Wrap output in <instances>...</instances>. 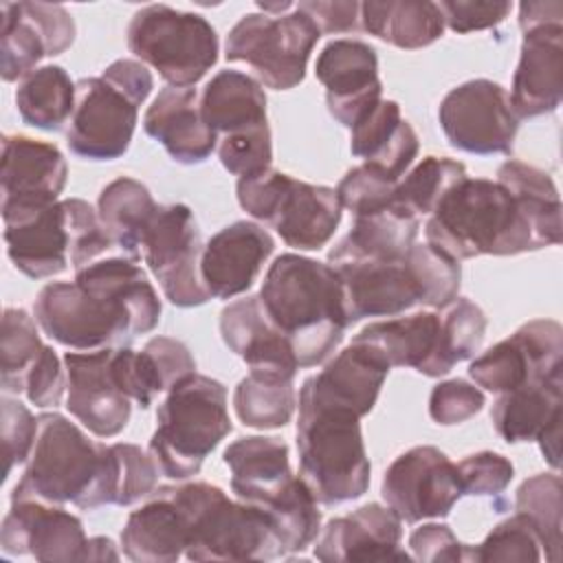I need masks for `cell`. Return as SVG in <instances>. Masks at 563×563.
Returning a JSON list of instances; mask_svg holds the SVG:
<instances>
[{
    "instance_id": "cell-56",
    "label": "cell",
    "mask_w": 563,
    "mask_h": 563,
    "mask_svg": "<svg viewBox=\"0 0 563 563\" xmlns=\"http://www.w3.org/2000/svg\"><path fill=\"white\" fill-rule=\"evenodd\" d=\"M321 33H350L361 22V4L354 0H308L297 4Z\"/></svg>"
},
{
    "instance_id": "cell-12",
    "label": "cell",
    "mask_w": 563,
    "mask_h": 563,
    "mask_svg": "<svg viewBox=\"0 0 563 563\" xmlns=\"http://www.w3.org/2000/svg\"><path fill=\"white\" fill-rule=\"evenodd\" d=\"M319 37L321 31L299 7L284 15L246 13L227 35L224 57L251 66L266 88L290 90L303 81Z\"/></svg>"
},
{
    "instance_id": "cell-42",
    "label": "cell",
    "mask_w": 563,
    "mask_h": 563,
    "mask_svg": "<svg viewBox=\"0 0 563 563\" xmlns=\"http://www.w3.org/2000/svg\"><path fill=\"white\" fill-rule=\"evenodd\" d=\"M561 477L556 473H539L528 477L515 497L517 512L534 523L548 561H559L561 556Z\"/></svg>"
},
{
    "instance_id": "cell-58",
    "label": "cell",
    "mask_w": 563,
    "mask_h": 563,
    "mask_svg": "<svg viewBox=\"0 0 563 563\" xmlns=\"http://www.w3.org/2000/svg\"><path fill=\"white\" fill-rule=\"evenodd\" d=\"M563 22V4L552 2H521L519 4V29L528 31L539 24Z\"/></svg>"
},
{
    "instance_id": "cell-21",
    "label": "cell",
    "mask_w": 563,
    "mask_h": 563,
    "mask_svg": "<svg viewBox=\"0 0 563 563\" xmlns=\"http://www.w3.org/2000/svg\"><path fill=\"white\" fill-rule=\"evenodd\" d=\"M110 352L112 347L64 354L66 409L97 438L119 435L132 413V400L112 376Z\"/></svg>"
},
{
    "instance_id": "cell-4",
    "label": "cell",
    "mask_w": 563,
    "mask_h": 563,
    "mask_svg": "<svg viewBox=\"0 0 563 563\" xmlns=\"http://www.w3.org/2000/svg\"><path fill=\"white\" fill-rule=\"evenodd\" d=\"M424 238L429 246L457 262L541 249L510 191L497 180L468 176L442 196L424 224Z\"/></svg>"
},
{
    "instance_id": "cell-32",
    "label": "cell",
    "mask_w": 563,
    "mask_h": 563,
    "mask_svg": "<svg viewBox=\"0 0 563 563\" xmlns=\"http://www.w3.org/2000/svg\"><path fill=\"white\" fill-rule=\"evenodd\" d=\"M200 114L216 136H235L268 125L266 95L260 81L240 70H220L198 97Z\"/></svg>"
},
{
    "instance_id": "cell-9",
    "label": "cell",
    "mask_w": 563,
    "mask_h": 563,
    "mask_svg": "<svg viewBox=\"0 0 563 563\" xmlns=\"http://www.w3.org/2000/svg\"><path fill=\"white\" fill-rule=\"evenodd\" d=\"M152 88V73L136 59H117L99 77L79 79L66 130L70 152L86 161L121 158L132 143L139 108Z\"/></svg>"
},
{
    "instance_id": "cell-25",
    "label": "cell",
    "mask_w": 563,
    "mask_h": 563,
    "mask_svg": "<svg viewBox=\"0 0 563 563\" xmlns=\"http://www.w3.org/2000/svg\"><path fill=\"white\" fill-rule=\"evenodd\" d=\"M519 64L512 75L510 106L517 119L550 114L563 99V22L521 31Z\"/></svg>"
},
{
    "instance_id": "cell-14",
    "label": "cell",
    "mask_w": 563,
    "mask_h": 563,
    "mask_svg": "<svg viewBox=\"0 0 563 563\" xmlns=\"http://www.w3.org/2000/svg\"><path fill=\"white\" fill-rule=\"evenodd\" d=\"M438 121L451 147L477 156L510 154L519 130L506 88L490 79L451 88L440 101Z\"/></svg>"
},
{
    "instance_id": "cell-36",
    "label": "cell",
    "mask_w": 563,
    "mask_h": 563,
    "mask_svg": "<svg viewBox=\"0 0 563 563\" xmlns=\"http://www.w3.org/2000/svg\"><path fill=\"white\" fill-rule=\"evenodd\" d=\"M361 26L396 48L416 51L442 37L444 18L438 2L427 0L363 2Z\"/></svg>"
},
{
    "instance_id": "cell-22",
    "label": "cell",
    "mask_w": 563,
    "mask_h": 563,
    "mask_svg": "<svg viewBox=\"0 0 563 563\" xmlns=\"http://www.w3.org/2000/svg\"><path fill=\"white\" fill-rule=\"evenodd\" d=\"M400 539L402 519L389 506L369 501L325 523L314 545V559L323 563L407 561L411 556L400 550Z\"/></svg>"
},
{
    "instance_id": "cell-5",
    "label": "cell",
    "mask_w": 563,
    "mask_h": 563,
    "mask_svg": "<svg viewBox=\"0 0 563 563\" xmlns=\"http://www.w3.org/2000/svg\"><path fill=\"white\" fill-rule=\"evenodd\" d=\"M299 475L323 506L358 499L369 488V457L361 416L339 402L299 389Z\"/></svg>"
},
{
    "instance_id": "cell-16",
    "label": "cell",
    "mask_w": 563,
    "mask_h": 563,
    "mask_svg": "<svg viewBox=\"0 0 563 563\" xmlns=\"http://www.w3.org/2000/svg\"><path fill=\"white\" fill-rule=\"evenodd\" d=\"M380 495L407 523L446 517L462 497L457 466L435 446H413L387 466Z\"/></svg>"
},
{
    "instance_id": "cell-45",
    "label": "cell",
    "mask_w": 563,
    "mask_h": 563,
    "mask_svg": "<svg viewBox=\"0 0 563 563\" xmlns=\"http://www.w3.org/2000/svg\"><path fill=\"white\" fill-rule=\"evenodd\" d=\"M466 561L534 563V561H541V537L534 523L526 515L515 512L512 517L497 523L479 545L475 548L468 545Z\"/></svg>"
},
{
    "instance_id": "cell-34",
    "label": "cell",
    "mask_w": 563,
    "mask_h": 563,
    "mask_svg": "<svg viewBox=\"0 0 563 563\" xmlns=\"http://www.w3.org/2000/svg\"><path fill=\"white\" fill-rule=\"evenodd\" d=\"M185 519L161 488L145 506L130 512L121 530L123 554L136 563H174L185 554Z\"/></svg>"
},
{
    "instance_id": "cell-2",
    "label": "cell",
    "mask_w": 563,
    "mask_h": 563,
    "mask_svg": "<svg viewBox=\"0 0 563 563\" xmlns=\"http://www.w3.org/2000/svg\"><path fill=\"white\" fill-rule=\"evenodd\" d=\"M257 295L273 328L290 343L299 367L323 363L341 345L350 323L343 284L330 264L284 253L268 266Z\"/></svg>"
},
{
    "instance_id": "cell-31",
    "label": "cell",
    "mask_w": 563,
    "mask_h": 563,
    "mask_svg": "<svg viewBox=\"0 0 563 563\" xmlns=\"http://www.w3.org/2000/svg\"><path fill=\"white\" fill-rule=\"evenodd\" d=\"M389 369L372 347L352 341L319 374L308 376L301 389L345 405L363 418L374 409Z\"/></svg>"
},
{
    "instance_id": "cell-33",
    "label": "cell",
    "mask_w": 563,
    "mask_h": 563,
    "mask_svg": "<svg viewBox=\"0 0 563 563\" xmlns=\"http://www.w3.org/2000/svg\"><path fill=\"white\" fill-rule=\"evenodd\" d=\"M416 235L418 216L398 205L354 216L350 233L328 253V262H398L416 244Z\"/></svg>"
},
{
    "instance_id": "cell-46",
    "label": "cell",
    "mask_w": 563,
    "mask_h": 563,
    "mask_svg": "<svg viewBox=\"0 0 563 563\" xmlns=\"http://www.w3.org/2000/svg\"><path fill=\"white\" fill-rule=\"evenodd\" d=\"M110 369L119 389L141 409H147L161 391H167L165 378L154 356L145 347L143 350H132L130 345L112 347Z\"/></svg>"
},
{
    "instance_id": "cell-19",
    "label": "cell",
    "mask_w": 563,
    "mask_h": 563,
    "mask_svg": "<svg viewBox=\"0 0 563 563\" xmlns=\"http://www.w3.org/2000/svg\"><path fill=\"white\" fill-rule=\"evenodd\" d=\"M88 537L79 517L57 504L15 499L2 519L0 545L9 556L31 554L44 563L84 561Z\"/></svg>"
},
{
    "instance_id": "cell-44",
    "label": "cell",
    "mask_w": 563,
    "mask_h": 563,
    "mask_svg": "<svg viewBox=\"0 0 563 563\" xmlns=\"http://www.w3.org/2000/svg\"><path fill=\"white\" fill-rule=\"evenodd\" d=\"M405 262L420 288V303L446 308L460 292L462 264L429 244H413Z\"/></svg>"
},
{
    "instance_id": "cell-51",
    "label": "cell",
    "mask_w": 563,
    "mask_h": 563,
    "mask_svg": "<svg viewBox=\"0 0 563 563\" xmlns=\"http://www.w3.org/2000/svg\"><path fill=\"white\" fill-rule=\"evenodd\" d=\"M484 402H486L484 391L477 385L464 378H451V380L438 383L431 389L429 416L433 422L442 427H451V424L466 422L468 418L479 413Z\"/></svg>"
},
{
    "instance_id": "cell-24",
    "label": "cell",
    "mask_w": 563,
    "mask_h": 563,
    "mask_svg": "<svg viewBox=\"0 0 563 563\" xmlns=\"http://www.w3.org/2000/svg\"><path fill=\"white\" fill-rule=\"evenodd\" d=\"M271 233L246 220H238L207 240L200 257V277L216 299H233L246 292L271 257Z\"/></svg>"
},
{
    "instance_id": "cell-23",
    "label": "cell",
    "mask_w": 563,
    "mask_h": 563,
    "mask_svg": "<svg viewBox=\"0 0 563 563\" xmlns=\"http://www.w3.org/2000/svg\"><path fill=\"white\" fill-rule=\"evenodd\" d=\"M222 460L231 468L235 497L262 508L266 515L277 510L303 482L301 475H292L288 444L279 438H240L224 449Z\"/></svg>"
},
{
    "instance_id": "cell-3",
    "label": "cell",
    "mask_w": 563,
    "mask_h": 563,
    "mask_svg": "<svg viewBox=\"0 0 563 563\" xmlns=\"http://www.w3.org/2000/svg\"><path fill=\"white\" fill-rule=\"evenodd\" d=\"M15 499L75 504L92 510L119 504V453L114 444L90 440L57 411L37 416V438L26 468L11 493Z\"/></svg>"
},
{
    "instance_id": "cell-38",
    "label": "cell",
    "mask_w": 563,
    "mask_h": 563,
    "mask_svg": "<svg viewBox=\"0 0 563 563\" xmlns=\"http://www.w3.org/2000/svg\"><path fill=\"white\" fill-rule=\"evenodd\" d=\"M497 183L510 191L528 218L541 249L561 242V198L548 172L508 158L497 169Z\"/></svg>"
},
{
    "instance_id": "cell-18",
    "label": "cell",
    "mask_w": 563,
    "mask_h": 563,
    "mask_svg": "<svg viewBox=\"0 0 563 563\" xmlns=\"http://www.w3.org/2000/svg\"><path fill=\"white\" fill-rule=\"evenodd\" d=\"M68 165L57 145L22 134L2 136V220L57 202Z\"/></svg>"
},
{
    "instance_id": "cell-37",
    "label": "cell",
    "mask_w": 563,
    "mask_h": 563,
    "mask_svg": "<svg viewBox=\"0 0 563 563\" xmlns=\"http://www.w3.org/2000/svg\"><path fill=\"white\" fill-rule=\"evenodd\" d=\"M158 207L150 189L130 176L108 183L97 200V213L108 238L134 262L141 257L145 233Z\"/></svg>"
},
{
    "instance_id": "cell-50",
    "label": "cell",
    "mask_w": 563,
    "mask_h": 563,
    "mask_svg": "<svg viewBox=\"0 0 563 563\" xmlns=\"http://www.w3.org/2000/svg\"><path fill=\"white\" fill-rule=\"evenodd\" d=\"M455 466H457L462 495H471V497L501 495L515 475L510 460L495 451H479V453L466 455Z\"/></svg>"
},
{
    "instance_id": "cell-15",
    "label": "cell",
    "mask_w": 563,
    "mask_h": 563,
    "mask_svg": "<svg viewBox=\"0 0 563 563\" xmlns=\"http://www.w3.org/2000/svg\"><path fill=\"white\" fill-rule=\"evenodd\" d=\"M477 387L506 394L521 385L563 376V328L554 319H532L468 365Z\"/></svg>"
},
{
    "instance_id": "cell-55",
    "label": "cell",
    "mask_w": 563,
    "mask_h": 563,
    "mask_svg": "<svg viewBox=\"0 0 563 563\" xmlns=\"http://www.w3.org/2000/svg\"><path fill=\"white\" fill-rule=\"evenodd\" d=\"M66 367H62V361L57 358L53 347H44L42 356L33 365V369L26 376L24 394L31 405L35 407H57L62 402L64 389H66Z\"/></svg>"
},
{
    "instance_id": "cell-20",
    "label": "cell",
    "mask_w": 563,
    "mask_h": 563,
    "mask_svg": "<svg viewBox=\"0 0 563 563\" xmlns=\"http://www.w3.org/2000/svg\"><path fill=\"white\" fill-rule=\"evenodd\" d=\"M314 75L325 88L328 112L345 128L358 123L383 99L378 55L367 42H328L317 57Z\"/></svg>"
},
{
    "instance_id": "cell-59",
    "label": "cell",
    "mask_w": 563,
    "mask_h": 563,
    "mask_svg": "<svg viewBox=\"0 0 563 563\" xmlns=\"http://www.w3.org/2000/svg\"><path fill=\"white\" fill-rule=\"evenodd\" d=\"M84 561H119V552L108 537H92L86 543Z\"/></svg>"
},
{
    "instance_id": "cell-48",
    "label": "cell",
    "mask_w": 563,
    "mask_h": 563,
    "mask_svg": "<svg viewBox=\"0 0 563 563\" xmlns=\"http://www.w3.org/2000/svg\"><path fill=\"white\" fill-rule=\"evenodd\" d=\"M336 196L343 209L365 216L396 205V183L363 163L341 178Z\"/></svg>"
},
{
    "instance_id": "cell-49",
    "label": "cell",
    "mask_w": 563,
    "mask_h": 563,
    "mask_svg": "<svg viewBox=\"0 0 563 563\" xmlns=\"http://www.w3.org/2000/svg\"><path fill=\"white\" fill-rule=\"evenodd\" d=\"M216 150L222 167L238 178L264 172L273 161L271 128L264 125L244 134L220 136Z\"/></svg>"
},
{
    "instance_id": "cell-60",
    "label": "cell",
    "mask_w": 563,
    "mask_h": 563,
    "mask_svg": "<svg viewBox=\"0 0 563 563\" xmlns=\"http://www.w3.org/2000/svg\"><path fill=\"white\" fill-rule=\"evenodd\" d=\"M257 7L262 9V13L266 15H284L286 11L295 9L292 2H275V4H266V2H257Z\"/></svg>"
},
{
    "instance_id": "cell-1",
    "label": "cell",
    "mask_w": 563,
    "mask_h": 563,
    "mask_svg": "<svg viewBox=\"0 0 563 563\" xmlns=\"http://www.w3.org/2000/svg\"><path fill=\"white\" fill-rule=\"evenodd\" d=\"M33 314L44 334L66 347H123L158 325L161 299L134 260L110 257L77 268L75 282L46 284Z\"/></svg>"
},
{
    "instance_id": "cell-54",
    "label": "cell",
    "mask_w": 563,
    "mask_h": 563,
    "mask_svg": "<svg viewBox=\"0 0 563 563\" xmlns=\"http://www.w3.org/2000/svg\"><path fill=\"white\" fill-rule=\"evenodd\" d=\"M444 18V24L453 33H471L497 26L504 22L512 9L510 2H464V0H444L438 4Z\"/></svg>"
},
{
    "instance_id": "cell-47",
    "label": "cell",
    "mask_w": 563,
    "mask_h": 563,
    "mask_svg": "<svg viewBox=\"0 0 563 563\" xmlns=\"http://www.w3.org/2000/svg\"><path fill=\"white\" fill-rule=\"evenodd\" d=\"M440 319H442L444 347L453 365L471 358L479 350L486 334L488 321L484 310L466 297H455L446 306L444 314H440Z\"/></svg>"
},
{
    "instance_id": "cell-7",
    "label": "cell",
    "mask_w": 563,
    "mask_h": 563,
    "mask_svg": "<svg viewBox=\"0 0 563 563\" xmlns=\"http://www.w3.org/2000/svg\"><path fill=\"white\" fill-rule=\"evenodd\" d=\"M4 242L13 266L31 279L59 275L68 264L77 271L114 246L99 213L81 198H64L7 220Z\"/></svg>"
},
{
    "instance_id": "cell-39",
    "label": "cell",
    "mask_w": 563,
    "mask_h": 563,
    "mask_svg": "<svg viewBox=\"0 0 563 563\" xmlns=\"http://www.w3.org/2000/svg\"><path fill=\"white\" fill-rule=\"evenodd\" d=\"M75 97L77 84L70 75L62 66L48 64L35 68L20 81L15 90V106L26 125L57 132L70 121L75 112Z\"/></svg>"
},
{
    "instance_id": "cell-30",
    "label": "cell",
    "mask_w": 563,
    "mask_h": 563,
    "mask_svg": "<svg viewBox=\"0 0 563 563\" xmlns=\"http://www.w3.org/2000/svg\"><path fill=\"white\" fill-rule=\"evenodd\" d=\"M350 132V152L394 183L407 174L418 156V134L391 99H380Z\"/></svg>"
},
{
    "instance_id": "cell-40",
    "label": "cell",
    "mask_w": 563,
    "mask_h": 563,
    "mask_svg": "<svg viewBox=\"0 0 563 563\" xmlns=\"http://www.w3.org/2000/svg\"><path fill=\"white\" fill-rule=\"evenodd\" d=\"M295 405L292 378L277 374L249 372L233 391V409L238 418L253 429H279L288 424Z\"/></svg>"
},
{
    "instance_id": "cell-53",
    "label": "cell",
    "mask_w": 563,
    "mask_h": 563,
    "mask_svg": "<svg viewBox=\"0 0 563 563\" xmlns=\"http://www.w3.org/2000/svg\"><path fill=\"white\" fill-rule=\"evenodd\" d=\"M466 548L446 523H424L409 534V550L416 561L457 563L466 561Z\"/></svg>"
},
{
    "instance_id": "cell-26",
    "label": "cell",
    "mask_w": 563,
    "mask_h": 563,
    "mask_svg": "<svg viewBox=\"0 0 563 563\" xmlns=\"http://www.w3.org/2000/svg\"><path fill=\"white\" fill-rule=\"evenodd\" d=\"M352 341L372 347L389 367H413L429 378L444 376L455 367L444 347L442 319L435 312L369 323Z\"/></svg>"
},
{
    "instance_id": "cell-57",
    "label": "cell",
    "mask_w": 563,
    "mask_h": 563,
    "mask_svg": "<svg viewBox=\"0 0 563 563\" xmlns=\"http://www.w3.org/2000/svg\"><path fill=\"white\" fill-rule=\"evenodd\" d=\"M143 347L154 356V361H156V365H158V369H161V374L165 378L167 391L178 380H183L185 376L196 372V361H194L189 347L183 341H178V339L154 336Z\"/></svg>"
},
{
    "instance_id": "cell-43",
    "label": "cell",
    "mask_w": 563,
    "mask_h": 563,
    "mask_svg": "<svg viewBox=\"0 0 563 563\" xmlns=\"http://www.w3.org/2000/svg\"><path fill=\"white\" fill-rule=\"evenodd\" d=\"M466 178V167L460 161L444 156H424L411 172L396 183V205L418 213H433L442 196Z\"/></svg>"
},
{
    "instance_id": "cell-27",
    "label": "cell",
    "mask_w": 563,
    "mask_h": 563,
    "mask_svg": "<svg viewBox=\"0 0 563 563\" xmlns=\"http://www.w3.org/2000/svg\"><path fill=\"white\" fill-rule=\"evenodd\" d=\"M343 284L347 323L367 317H396L420 303V288L405 262L352 260L330 264Z\"/></svg>"
},
{
    "instance_id": "cell-10",
    "label": "cell",
    "mask_w": 563,
    "mask_h": 563,
    "mask_svg": "<svg viewBox=\"0 0 563 563\" xmlns=\"http://www.w3.org/2000/svg\"><path fill=\"white\" fill-rule=\"evenodd\" d=\"M235 196L249 216L273 227L297 251L325 246L343 216L336 189L297 180L273 167L238 178Z\"/></svg>"
},
{
    "instance_id": "cell-6",
    "label": "cell",
    "mask_w": 563,
    "mask_h": 563,
    "mask_svg": "<svg viewBox=\"0 0 563 563\" xmlns=\"http://www.w3.org/2000/svg\"><path fill=\"white\" fill-rule=\"evenodd\" d=\"M180 510L189 561H268L282 556L268 515L207 482L158 486Z\"/></svg>"
},
{
    "instance_id": "cell-11",
    "label": "cell",
    "mask_w": 563,
    "mask_h": 563,
    "mask_svg": "<svg viewBox=\"0 0 563 563\" xmlns=\"http://www.w3.org/2000/svg\"><path fill=\"white\" fill-rule=\"evenodd\" d=\"M128 48L169 86L194 88L216 66L220 42L202 15L147 4L130 20Z\"/></svg>"
},
{
    "instance_id": "cell-13",
    "label": "cell",
    "mask_w": 563,
    "mask_h": 563,
    "mask_svg": "<svg viewBox=\"0 0 563 563\" xmlns=\"http://www.w3.org/2000/svg\"><path fill=\"white\" fill-rule=\"evenodd\" d=\"M202 238L187 205H161L141 246V257L176 308H196L211 299L200 277Z\"/></svg>"
},
{
    "instance_id": "cell-35",
    "label": "cell",
    "mask_w": 563,
    "mask_h": 563,
    "mask_svg": "<svg viewBox=\"0 0 563 563\" xmlns=\"http://www.w3.org/2000/svg\"><path fill=\"white\" fill-rule=\"evenodd\" d=\"M563 376L521 385L499 398L493 405L490 420L501 440L537 442L543 431L563 418Z\"/></svg>"
},
{
    "instance_id": "cell-29",
    "label": "cell",
    "mask_w": 563,
    "mask_h": 563,
    "mask_svg": "<svg viewBox=\"0 0 563 563\" xmlns=\"http://www.w3.org/2000/svg\"><path fill=\"white\" fill-rule=\"evenodd\" d=\"M143 130L180 165H200L218 147L216 132L200 114L196 88H163L145 110Z\"/></svg>"
},
{
    "instance_id": "cell-41",
    "label": "cell",
    "mask_w": 563,
    "mask_h": 563,
    "mask_svg": "<svg viewBox=\"0 0 563 563\" xmlns=\"http://www.w3.org/2000/svg\"><path fill=\"white\" fill-rule=\"evenodd\" d=\"M37 321L24 308H4L0 334V387L4 394H22L26 376L44 352Z\"/></svg>"
},
{
    "instance_id": "cell-52",
    "label": "cell",
    "mask_w": 563,
    "mask_h": 563,
    "mask_svg": "<svg viewBox=\"0 0 563 563\" xmlns=\"http://www.w3.org/2000/svg\"><path fill=\"white\" fill-rule=\"evenodd\" d=\"M2 444H4V477L18 464H24L33 451L37 438V418L15 398L2 396Z\"/></svg>"
},
{
    "instance_id": "cell-8",
    "label": "cell",
    "mask_w": 563,
    "mask_h": 563,
    "mask_svg": "<svg viewBox=\"0 0 563 563\" xmlns=\"http://www.w3.org/2000/svg\"><path fill=\"white\" fill-rule=\"evenodd\" d=\"M156 420L147 453L158 473L176 482L194 477L205 457L233 429L227 387L211 376L194 372L167 391Z\"/></svg>"
},
{
    "instance_id": "cell-17",
    "label": "cell",
    "mask_w": 563,
    "mask_h": 563,
    "mask_svg": "<svg viewBox=\"0 0 563 563\" xmlns=\"http://www.w3.org/2000/svg\"><path fill=\"white\" fill-rule=\"evenodd\" d=\"M75 42V20L62 4H0V73L4 81L24 79L42 57H53Z\"/></svg>"
},
{
    "instance_id": "cell-28",
    "label": "cell",
    "mask_w": 563,
    "mask_h": 563,
    "mask_svg": "<svg viewBox=\"0 0 563 563\" xmlns=\"http://www.w3.org/2000/svg\"><path fill=\"white\" fill-rule=\"evenodd\" d=\"M220 334L224 345L249 365V372L295 378L299 369L297 356L264 314L260 295L224 306L220 312Z\"/></svg>"
}]
</instances>
